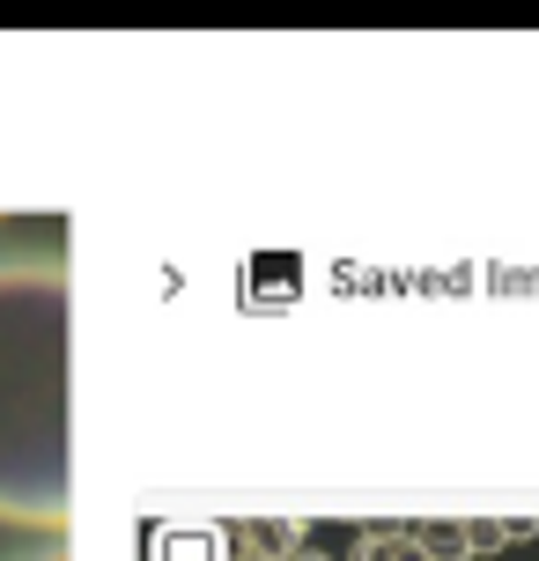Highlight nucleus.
<instances>
[{
    "instance_id": "39448f33",
    "label": "nucleus",
    "mask_w": 539,
    "mask_h": 561,
    "mask_svg": "<svg viewBox=\"0 0 539 561\" xmlns=\"http://www.w3.org/2000/svg\"><path fill=\"white\" fill-rule=\"evenodd\" d=\"M163 561H222L215 533H163Z\"/></svg>"
},
{
    "instance_id": "20e7f679",
    "label": "nucleus",
    "mask_w": 539,
    "mask_h": 561,
    "mask_svg": "<svg viewBox=\"0 0 539 561\" xmlns=\"http://www.w3.org/2000/svg\"><path fill=\"white\" fill-rule=\"evenodd\" d=\"M347 561H422V547H414V533H363Z\"/></svg>"
},
{
    "instance_id": "6e6552de",
    "label": "nucleus",
    "mask_w": 539,
    "mask_h": 561,
    "mask_svg": "<svg viewBox=\"0 0 539 561\" xmlns=\"http://www.w3.org/2000/svg\"><path fill=\"white\" fill-rule=\"evenodd\" d=\"M288 561H333V554H318V547H303V554H288Z\"/></svg>"
},
{
    "instance_id": "f257e3e1",
    "label": "nucleus",
    "mask_w": 539,
    "mask_h": 561,
    "mask_svg": "<svg viewBox=\"0 0 539 561\" xmlns=\"http://www.w3.org/2000/svg\"><path fill=\"white\" fill-rule=\"evenodd\" d=\"M0 525H67V266L0 259Z\"/></svg>"
},
{
    "instance_id": "0eeeda50",
    "label": "nucleus",
    "mask_w": 539,
    "mask_h": 561,
    "mask_svg": "<svg viewBox=\"0 0 539 561\" xmlns=\"http://www.w3.org/2000/svg\"><path fill=\"white\" fill-rule=\"evenodd\" d=\"M30 561H67V547H59V539H53V547H37V554H30Z\"/></svg>"
},
{
    "instance_id": "f03ea898",
    "label": "nucleus",
    "mask_w": 539,
    "mask_h": 561,
    "mask_svg": "<svg viewBox=\"0 0 539 561\" xmlns=\"http://www.w3.org/2000/svg\"><path fill=\"white\" fill-rule=\"evenodd\" d=\"M237 547H244L252 561H288V554H303L311 539H303V525H296V517H259V525H244V533H237Z\"/></svg>"
},
{
    "instance_id": "7ed1b4c3",
    "label": "nucleus",
    "mask_w": 539,
    "mask_h": 561,
    "mask_svg": "<svg viewBox=\"0 0 539 561\" xmlns=\"http://www.w3.org/2000/svg\"><path fill=\"white\" fill-rule=\"evenodd\" d=\"M406 533H414L422 561H473V554H466V525H458V517H436V525H406Z\"/></svg>"
},
{
    "instance_id": "423d86ee",
    "label": "nucleus",
    "mask_w": 539,
    "mask_h": 561,
    "mask_svg": "<svg viewBox=\"0 0 539 561\" xmlns=\"http://www.w3.org/2000/svg\"><path fill=\"white\" fill-rule=\"evenodd\" d=\"M458 525H466V554H503L511 547V533L495 517H458Z\"/></svg>"
}]
</instances>
